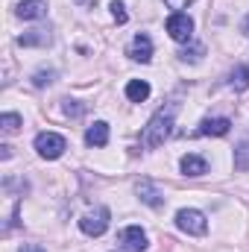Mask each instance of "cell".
I'll list each match as a JSON object with an SVG mask.
<instances>
[{
  "mask_svg": "<svg viewBox=\"0 0 249 252\" xmlns=\"http://www.w3.org/2000/svg\"><path fill=\"white\" fill-rule=\"evenodd\" d=\"M176 112H179V103H167V106H161V109L150 118V124L144 126V132H141V144H144L147 150H156V147H161V144L170 138Z\"/></svg>",
  "mask_w": 249,
  "mask_h": 252,
  "instance_id": "cell-1",
  "label": "cell"
},
{
  "mask_svg": "<svg viewBox=\"0 0 249 252\" xmlns=\"http://www.w3.org/2000/svg\"><path fill=\"white\" fill-rule=\"evenodd\" d=\"M109 220H112V211H109L106 205H97L94 211L82 214V220H79V229H82L88 238H100V235L109 229Z\"/></svg>",
  "mask_w": 249,
  "mask_h": 252,
  "instance_id": "cell-2",
  "label": "cell"
},
{
  "mask_svg": "<svg viewBox=\"0 0 249 252\" xmlns=\"http://www.w3.org/2000/svg\"><path fill=\"white\" fill-rule=\"evenodd\" d=\"M35 150H38L41 158L56 161L64 150H67V141H64L62 135H56V132H41V135H35Z\"/></svg>",
  "mask_w": 249,
  "mask_h": 252,
  "instance_id": "cell-3",
  "label": "cell"
},
{
  "mask_svg": "<svg viewBox=\"0 0 249 252\" xmlns=\"http://www.w3.org/2000/svg\"><path fill=\"white\" fill-rule=\"evenodd\" d=\"M176 226H179L185 235H193V238H199V235L208 232V220H205V214L196 211V208H182V211L176 214Z\"/></svg>",
  "mask_w": 249,
  "mask_h": 252,
  "instance_id": "cell-4",
  "label": "cell"
},
{
  "mask_svg": "<svg viewBox=\"0 0 249 252\" xmlns=\"http://www.w3.org/2000/svg\"><path fill=\"white\" fill-rule=\"evenodd\" d=\"M167 32H170V38H173V41L185 44V41L193 38V21L187 18L185 12H173V15L167 18Z\"/></svg>",
  "mask_w": 249,
  "mask_h": 252,
  "instance_id": "cell-5",
  "label": "cell"
},
{
  "mask_svg": "<svg viewBox=\"0 0 249 252\" xmlns=\"http://www.w3.org/2000/svg\"><path fill=\"white\" fill-rule=\"evenodd\" d=\"M118 241H121V247L129 250V252H144L150 247V241H147V235H144L141 226H126V229H121Z\"/></svg>",
  "mask_w": 249,
  "mask_h": 252,
  "instance_id": "cell-6",
  "label": "cell"
},
{
  "mask_svg": "<svg viewBox=\"0 0 249 252\" xmlns=\"http://www.w3.org/2000/svg\"><path fill=\"white\" fill-rule=\"evenodd\" d=\"M129 59H135V62H141V64H147L153 59V41H150L147 32H138V35L132 38V44H129Z\"/></svg>",
  "mask_w": 249,
  "mask_h": 252,
  "instance_id": "cell-7",
  "label": "cell"
},
{
  "mask_svg": "<svg viewBox=\"0 0 249 252\" xmlns=\"http://www.w3.org/2000/svg\"><path fill=\"white\" fill-rule=\"evenodd\" d=\"M15 12H18V18H24V21H38V18L47 15V0H21Z\"/></svg>",
  "mask_w": 249,
  "mask_h": 252,
  "instance_id": "cell-8",
  "label": "cell"
},
{
  "mask_svg": "<svg viewBox=\"0 0 249 252\" xmlns=\"http://www.w3.org/2000/svg\"><path fill=\"white\" fill-rule=\"evenodd\" d=\"M229 129H232V121L229 118H205L199 129H196V135H214V138H223V135H229Z\"/></svg>",
  "mask_w": 249,
  "mask_h": 252,
  "instance_id": "cell-9",
  "label": "cell"
},
{
  "mask_svg": "<svg viewBox=\"0 0 249 252\" xmlns=\"http://www.w3.org/2000/svg\"><path fill=\"white\" fill-rule=\"evenodd\" d=\"M135 190H138L141 202H147V205H153V208H161V205H164V196H161V190L156 188L150 179H141V182L135 185Z\"/></svg>",
  "mask_w": 249,
  "mask_h": 252,
  "instance_id": "cell-10",
  "label": "cell"
},
{
  "mask_svg": "<svg viewBox=\"0 0 249 252\" xmlns=\"http://www.w3.org/2000/svg\"><path fill=\"white\" fill-rule=\"evenodd\" d=\"M85 144H88V147H106V144H109V124H106V121H97L94 126H88Z\"/></svg>",
  "mask_w": 249,
  "mask_h": 252,
  "instance_id": "cell-11",
  "label": "cell"
},
{
  "mask_svg": "<svg viewBox=\"0 0 249 252\" xmlns=\"http://www.w3.org/2000/svg\"><path fill=\"white\" fill-rule=\"evenodd\" d=\"M182 173L185 176H202V173H208V161L196 153H187L182 158Z\"/></svg>",
  "mask_w": 249,
  "mask_h": 252,
  "instance_id": "cell-12",
  "label": "cell"
},
{
  "mask_svg": "<svg viewBox=\"0 0 249 252\" xmlns=\"http://www.w3.org/2000/svg\"><path fill=\"white\" fill-rule=\"evenodd\" d=\"M18 44L21 47H47L50 44V32L47 30H30V32H24L18 38Z\"/></svg>",
  "mask_w": 249,
  "mask_h": 252,
  "instance_id": "cell-13",
  "label": "cell"
},
{
  "mask_svg": "<svg viewBox=\"0 0 249 252\" xmlns=\"http://www.w3.org/2000/svg\"><path fill=\"white\" fill-rule=\"evenodd\" d=\"M126 97H129L132 103H144V100L150 97V82H144V79H132V82L126 85Z\"/></svg>",
  "mask_w": 249,
  "mask_h": 252,
  "instance_id": "cell-14",
  "label": "cell"
},
{
  "mask_svg": "<svg viewBox=\"0 0 249 252\" xmlns=\"http://www.w3.org/2000/svg\"><path fill=\"white\" fill-rule=\"evenodd\" d=\"M235 170H249V138H244L238 147H235Z\"/></svg>",
  "mask_w": 249,
  "mask_h": 252,
  "instance_id": "cell-15",
  "label": "cell"
},
{
  "mask_svg": "<svg viewBox=\"0 0 249 252\" xmlns=\"http://www.w3.org/2000/svg\"><path fill=\"white\" fill-rule=\"evenodd\" d=\"M229 82H232L235 91H247L249 88V67L247 64H238V67L232 70V79H229Z\"/></svg>",
  "mask_w": 249,
  "mask_h": 252,
  "instance_id": "cell-16",
  "label": "cell"
},
{
  "mask_svg": "<svg viewBox=\"0 0 249 252\" xmlns=\"http://www.w3.org/2000/svg\"><path fill=\"white\" fill-rule=\"evenodd\" d=\"M18 126H21V118H18V115H12V112H6V115H0V129H3L6 135H12V132H18Z\"/></svg>",
  "mask_w": 249,
  "mask_h": 252,
  "instance_id": "cell-17",
  "label": "cell"
},
{
  "mask_svg": "<svg viewBox=\"0 0 249 252\" xmlns=\"http://www.w3.org/2000/svg\"><path fill=\"white\" fill-rule=\"evenodd\" d=\"M202 53H205V47H202V44H193V47H190V50H182V53H179V59H182V62H199V59H202Z\"/></svg>",
  "mask_w": 249,
  "mask_h": 252,
  "instance_id": "cell-18",
  "label": "cell"
},
{
  "mask_svg": "<svg viewBox=\"0 0 249 252\" xmlns=\"http://www.w3.org/2000/svg\"><path fill=\"white\" fill-rule=\"evenodd\" d=\"M53 76H56V70H38V73L32 76V85H35V88H44V85L53 82Z\"/></svg>",
  "mask_w": 249,
  "mask_h": 252,
  "instance_id": "cell-19",
  "label": "cell"
},
{
  "mask_svg": "<svg viewBox=\"0 0 249 252\" xmlns=\"http://www.w3.org/2000/svg\"><path fill=\"white\" fill-rule=\"evenodd\" d=\"M62 109H64V115H67V118H79V115L85 112V106H79L76 100H64Z\"/></svg>",
  "mask_w": 249,
  "mask_h": 252,
  "instance_id": "cell-20",
  "label": "cell"
},
{
  "mask_svg": "<svg viewBox=\"0 0 249 252\" xmlns=\"http://www.w3.org/2000/svg\"><path fill=\"white\" fill-rule=\"evenodd\" d=\"M112 15H115V21H118V24H126V21H129L126 6L121 3V0H115V3H112Z\"/></svg>",
  "mask_w": 249,
  "mask_h": 252,
  "instance_id": "cell-21",
  "label": "cell"
},
{
  "mask_svg": "<svg viewBox=\"0 0 249 252\" xmlns=\"http://www.w3.org/2000/svg\"><path fill=\"white\" fill-rule=\"evenodd\" d=\"M164 3H167L170 9H176V12H179V9H185L187 3H193V0H164Z\"/></svg>",
  "mask_w": 249,
  "mask_h": 252,
  "instance_id": "cell-22",
  "label": "cell"
},
{
  "mask_svg": "<svg viewBox=\"0 0 249 252\" xmlns=\"http://www.w3.org/2000/svg\"><path fill=\"white\" fill-rule=\"evenodd\" d=\"M21 252H44V250H41V247H24Z\"/></svg>",
  "mask_w": 249,
  "mask_h": 252,
  "instance_id": "cell-23",
  "label": "cell"
},
{
  "mask_svg": "<svg viewBox=\"0 0 249 252\" xmlns=\"http://www.w3.org/2000/svg\"><path fill=\"white\" fill-rule=\"evenodd\" d=\"M76 3H82V6H94L97 0H76Z\"/></svg>",
  "mask_w": 249,
  "mask_h": 252,
  "instance_id": "cell-24",
  "label": "cell"
},
{
  "mask_svg": "<svg viewBox=\"0 0 249 252\" xmlns=\"http://www.w3.org/2000/svg\"><path fill=\"white\" fill-rule=\"evenodd\" d=\"M121 252H129V250H124V247H121Z\"/></svg>",
  "mask_w": 249,
  "mask_h": 252,
  "instance_id": "cell-25",
  "label": "cell"
}]
</instances>
